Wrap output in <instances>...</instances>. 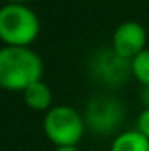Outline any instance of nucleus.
<instances>
[{
  "label": "nucleus",
  "instance_id": "f257e3e1",
  "mask_svg": "<svg viewBox=\"0 0 149 151\" xmlns=\"http://www.w3.org/2000/svg\"><path fill=\"white\" fill-rule=\"evenodd\" d=\"M42 58L25 46H4L0 49V88L23 91L42 79Z\"/></svg>",
  "mask_w": 149,
  "mask_h": 151
},
{
  "label": "nucleus",
  "instance_id": "f03ea898",
  "mask_svg": "<svg viewBox=\"0 0 149 151\" xmlns=\"http://www.w3.org/2000/svg\"><path fill=\"white\" fill-rule=\"evenodd\" d=\"M40 32L37 14L25 4H5L0 7V40L5 46L30 47Z\"/></svg>",
  "mask_w": 149,
  "mask_h": 151
},
{
  "label": "nucleus",
  "instance_id": "7ed1b4c3",
  "mask_svg": "<svg viewBox=\"0 0 149 151\" xmlns=\"http://www.w3.org/2000/svg\"><path fill=\"white\" fill-rule=\"evenodd\" d=\"M42 128L54 146H77L84 135V116L72 106H53L46 111Z\"/></svg>",
  "mask_w": 149,
  "mask_h": 151
},
{
  "label": "nucleus",
  "instance_id": "20e7f679",
  "mask_svg": "<svg viewBox=\"0 0 149 151\" xmlns=\"http://www.w3.org/2000/svg\"><path fill=\"white\" fill-rule=\"evenodd\" d=\"M84 123L93 134L107 137L119 134L125 123L126 109L123 102L111 95H95L88 100L84 107Z\"/></svg>",
  "mask_w": 149,
  "mask_h": 151
},
{
  "label": "nucleus",
  "instance_id": "39448f33",
  "mask_svg": "<svg viewBox=\"0 0 149 151\" xmlns=\"http://www.w3.org/2000/svg\"><path fill=\"white\" fill-rule=\"evenodd\" d=\"M90 74L97 81L109 88H121L128 83L132 76V60L123 58L119 53L114 51V47H100L95 53H91L90 62Z\"/></svg>",
  "mask_w": 149,
  "mask_h": 151
},
{
  "label": "nucleus",
  "instance_id": "423d86ee",
  "mask_svg": "<svg viewBox=\"0 0 149 151\" xmlns=\"http://www.w3.org/2000/svg\"><path fill=\"white\" fill-rule=\"evenodd\" d=\"M112 47L123 58L132 60L148 47V32L142 23L128 19L116 27L112 34Z\"/></svg>",
  "mask_w": 149,
  "mask_h": 151
},
{
  "label": "nucleus",
  "instance_id": "0eeeda50",
  "mask_svg": "<svg viewBox=\"0 0 149 151\" xmlns=\"http://www.w3.org/2000/svg\"><path fill=\"white\" fill-rule=\"evenodd\" d=\"M21 93L25 104L34 111H49L53 107V91L42 79L25 88Z\"/></svg>",
  "mask_w": 149,
  "mask_h": 151
},
{
  "label": "nucleus",
  "instance_id": "6e6552de",
  "mask_svg": "<svg viewBox=\"0 0 149 151\" xmlns=\"http://www.w3.org/2000/svg\"><path fill=\"white\" fill-rule=\"evenodd\" d=\"M111 151H149V139L137 128L123 130L114 135Z\"/></svg>",
  "mask_w": 149,
  "mask_h": 151
},
{
  "label": "nucleus",
  "instance_id": "1a4fd4ad",
  "mask_svg": "<svg viewBox=\"0 0 149 151\" xmlns=\"http://www.w3.org/2000/svg\"><path fill=\"white\" fill-rule=\"evenodd\" d=\"M132 76L140 86H149V47L132 58Z\"/></svg>",
  "mask_w": 149,
  "mask_h": 151
},
{
  "label": "nucleus",
  "instance_id": "9d476101",
  "mask_svg": "<svg viewBox=\"0 0 149 151\" xmlns=\"http://www.w3.org/2000/svg\"><path fill=\"white\" fill-rule=\"evenodd\" d=\"M135 128H137L140 134H144V135L149 139V107H144V109L139 113Z\"/></svg>",
  "mask_w": 149,
  "mask_h": 151
},
{
  "label": "nucleus",
  "instance_id": "9b49d317",
  "mask_svg": "<svg viewBox=\"0 0 149 151\" xmlns=\"http://www.w3.org/2000/svg\"><path fill=\"white\" fill-rule=\"evenodd\" d=\"M140 102H142V106L144 107H149V86H142V90H140Z\"/></svg>",
  "mask_w": 149,
  "mask_h": 151
},
{
  "label": "nucleus",
  "instance_id": "f8f14e48",
  "mask_svg": "<svg viewBox=\"0 0 149 151\" xmlns=\"http://www.w3.org/2000/svg\"><path fill=\"white\" fill-rule=\"evenodd\" d=\"M54 151H79L77 146H56Z\"/></svg>",
  "mask_w": 149,
  "mask_h": 151
},
{
  "label": "nucleus",
  "instance_id": "ddd939ff",
  "mask_svg": "<svg viewBox=\"0 0 149 151\" xmlns=\"http://www.w3.org/2000/svg\"><path fill=\"white\" fill-rule=\"evenodd\" d=\"M7 4H25L27 0H5Z\"/></svg>",
  "mask_w": 149,
  "mask_h": 151
}]
</instances>
